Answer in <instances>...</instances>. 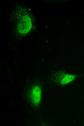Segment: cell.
I'll return each mask as SVG.
<instances>
[{
	"label": "cell",
	"mask_w": 84,
	"mask_h": 126,
	"mask_svg": "<svg viewBox=\"0 0 84 126\" xmlns=\"http://www.w3.org/2000/svg\"><path fill=\"white\" fill-rule=\"evenodd\" d=\"M30 96L31 101L33 104L37 105L39 104L41 97V91L40 87L35 86L32 89Z\"/></svg>",
	"instance_id": "obj_2"
},
{
	"label": "cell",
	"mask_w": 84,
	"mask_h": 126,
	"mask_svg": "<svg viewBox=\"0 0 84 126\" xmlns=\"http://www.w3.org/2000/svg\"><path fill=\"white\" fill-rule=\"evenodd\" d=\"M31 25L30 18L28 16H24L19 24L18 28L19 33L23 34L30 30Z\"/></svg>",
	"instance_id": "obj_1"
}]
</instances>
